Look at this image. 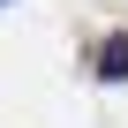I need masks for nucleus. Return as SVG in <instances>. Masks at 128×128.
Listing matches in <instances>:
<instances>
[{
  "mask_svg": "<svg viewBox=\"0 0 128 128\" xmlns=\"http://www.w3.org/2000/svg\"><path fill=\"white\" fill-rule=\"evenodd\" d=\"M0 8H8V0H0Z\"/></svg>",
  "mask_w": 128,
  "mask_h": 128,
  "instance_id": "obj_2",
  "label": "nucleus"
},
{
  "mask_svg": "<svg viewBox=\"0 0 128 128\" xmlns=\"http://www.w3.org/2000/svg\"><path fill=\"white\" fill-rule=\"evenodd\" d=\"M98 76H106V83H120V76H128V38H120V30L98 45Z\"/></svg>",
  "mask_w": 128,
  "mask_h": 128,
  "instance_id": "obj_1",
  "label": "nucleus"
}]
</instances>
